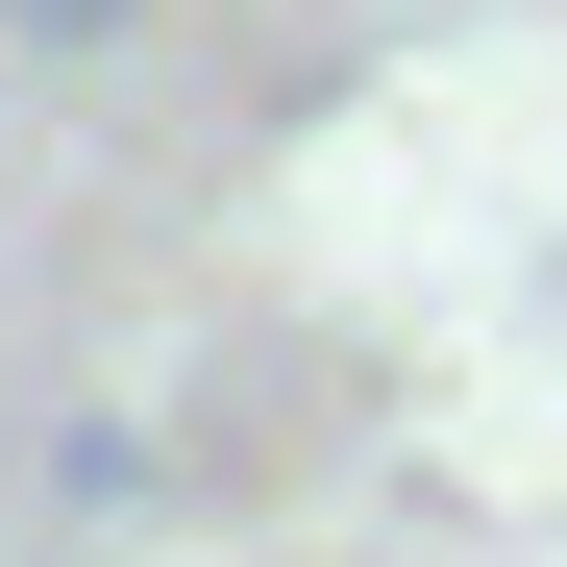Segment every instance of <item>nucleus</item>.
I'll return each mask as SVG.
<instances>
[{
  "label": "nucleus",
  "instance_id": "obj_1",
  "mask_svg": "<svg viewBox=\"0 0 567 567\" xmlns=\"http://www.w3.org/2000/svg\"><path fill=\"white\" fill-rule=\"evenodd\" d=\"M25 494H50L74 543H100V518H148V420H50V468H25Z\"/></svg>",
  "mask_w": 567,
  "mask_h": 567
},
{
  "label": "nucleus",
  "instance_id": "obj_2",
  "mask_svg": "<svg viewBox=\"0 0 567 567\" xmlns=\"http://www.w3.org/2000/svg\"><path fill=\"white\" fill-rule=\"evenodd\" d=\"M0 50H25V74H124V50H148V0H0Z\"/></svg>",
  "mask_w": 567,
  "mask_h": 567
}]
</instances>
